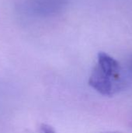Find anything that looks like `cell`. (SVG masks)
<instances>
[{
    "label": "cell",
    "mask_w": 132,
    "mask_h": 133,
    "mask_svg": "<svg viewBox=\"0 0 132 133\" xmlns=\"http://www.w3.org/2000/svg\"><path fill=\"white\" fill-rule=\"evenodd\" d=\"M89 84L105 96H112L122 90L125 80L120 63L108 54L100 52L97 63L89 77Z\"/></svg>",
    "instance_id": "obj_1"
},
{
    "label": "cell",
    "mask_w": 132,
    "mask_h": 133,
    "mask_svg": "<svg viewBox=\"0 0 132 133\" xmlns=\"http://www.w3.org/2000/svg\"><path fill=\"white\" fill-rule=\"evenodd\" d=\"M40 133H55V132L51 126L43 125L40 129Z\"/></svg>",
    "instance_id": "obj_2"
},
{
    "label": "cell",
    "mask_w": 132,
    "mask_h": 133,
    "mask_svg": "<svg viewBox=\"0 0 132 133\" xmlns=\"http://www.w3.org/2000/svg\"><path fill=\"white\" fill-rule=\"evenodd\" d=\"M129 69H130V70L132 72V58L130 60V62H129Z\"/></svg>",
    "instance_id": "obj_3"
}]
</instances>
